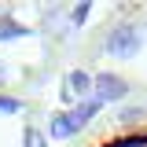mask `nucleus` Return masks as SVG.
Listing matches in <instances>:
<instances>
[{
    "instance_id": "nucleus-1",
    "label": "nucleus",
    "mask_w": 147,
    "mask_h": 147,
    "mask_svg": "<svg viewBox=\"0 0 147 147\" xmlns=\"http://www.w3.org/2000/svg\"><path fill=\"white\" fill-rule=\"evenodd\" d=\"M92 96L99 99V103H118V99H125L129 96V81L125 77H118V74H96L92 77Z\"/></svg>"
},
{
    "instance_id": "nucleus-2",
    "label": "nucleus",
    "mask_w": 147,
    "mask_h": 147,
    "mask_svg": "<svg viewBox=\"0 0 147 147\" xmlns=\"http://www.w3.org/2000/svg\"><path fill=\"white\" fill-rule=\"evenodd\" d=\"M140 40H144L140 26H118V30H110L103 48H107L110 55H136L140 52Z\"/></svg>"
},
{
    "instance_id": "nucleus-3",
    "label": "nucleus",
    "mask_w": 147,
    "mask_h": 147,
    "mask_svg": "<svg viewBox=\"0 0 147 147\" xmlns=\"http://www.w3.org/2000/svg\"><path fill=\"white\" fill-rule=\"evenodd\" d=\"M92 99V77L85 70H70L63 77V103H85Z\"/></svg>"
},
{
    "instance_id": "nucleus-4",
    "label": "nucleus",
    "mask_w": 147,
    "mask_h": 147,
    "mask_svg": "<svg viewBox=\"0 0 147 147\" xmlns=\"http://www.w3.org/2000/svg\"><path fill=\"white\" fill-rule=\"evenodd\" d=\"M99 107H103V103H99L96 96H92V99H85V103H77V107L70 110V121H74V129H85V125L92 121V114H96Z\"/></svg>"
},
{
    "instance_id": "nucleus-5",
    "label": "nucleus",
    "mask_w": 147,
    "mask_h": 147,
    "mask_svg": "<svg viewBox=\"0 0 147 147\" xmlns=\"http://www.w3.org/2000/svg\"><path fill=\"white\" fill-rule=\"evenodd\" d=\"M74 132V121H70V114H52V121H48V136L52 140H70Z\"/></svg>"
},
{
    "instance_id": "nucleus-6",
    "label": "nucleus",
    "mask_w": 147,
    "mask_h": 147,
    "mask_svg": "<svg viewBox=\"0 0 147 147\" xmlns=\"http://www.w3.org/2000/svg\"><path fill=\"white\" fill-rule=\"evenodd\" d=\"M22 33H26V26H22L18 18L0 15V44H4V40H15V37H22Z\"/></svg>"
},
{
    "instance_id": "nucleus-7",
    "label": "nucleus",
    "mask_w": 147,
    "mask_h": 147,
    "mask_svg": "<svg viewBox=\"0 0 147 147\" xmlns=\"http://www.w3.org/2000/svg\"><path fill=\"white\" fill-rule=\"evenodd\" d=\"M18 110H26L22 99H15V96H0V114H18Z\"/></svg>"
},
{
    "instance_id": "nucleus-8",
    "label": "nucleus",
    "mask_w": 147,
    "mask_h": 147,
    "mask_svg": "<svg viewBox=\"0 0 147 147\" xmlns=\"http://www.w3.org/2000/svg\"><path fill=\"white\" fill-rule=\"evenodd\" d=\"M88 4H77V7H70V26H81V22H85V18H88Z\"/></svg>"
},
{
    "instance_id": "nucleus-9",
    "label": "nucleus",
    "mask_w": 147,
    "mask_h": 147,
    "mask_svg": "<svg viewBox=\"0 0 147 147\" xmlns=\"http://www.w3.org/2000/svg\"><path fill=\"white\" fill-rule=\"evenodd\" d=\"M26 147H48L44 132H40V129H26Z\"/></svg>"
},
{
    "instance_id": "nucleus-10",
    "label": "nucleus",
    "mask_w": 147,
    "mask_h": 147,
    "mask_svg": "<svg viewBox=\"0 0 147 147\" xmlns=\"http://www.w3.org/2000/svg\"><path fill=\"white\" fill-rule=\"evenodd\" d=\"M0 77H4V66H0Z\"/></svg>"
}]
</instances>
